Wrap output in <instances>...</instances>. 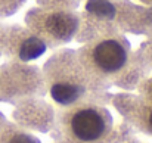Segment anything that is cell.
Masks as SVG:
<instances>
[{
    "instance_id": "obj_1",
    "label": "cell",
    "mask_w": 152,
    "mask_h": 143,
    "mask_svg": "<svg viewBox=\"0 0 152 143\" xmlns=\"http://www.w3.org/2000/svg\"><path fill=\"white\" fill-rule=\"evenodd\" d=\"M78 61L89 72L109 77L121 72L130 61V49L120 36L99 37L77 53Z\"/></svg>"
},
{
    "instance_id": "obj_2",
    "label": "cell",
    "mask_w": 152,
    "mask_h": 143,
    "mask_svg": "<svg viewBox=\"0 0 152 143\" xmlns=\"http://www.w3.org/2000/svg\"><path fill=\"white\" fill-rule=\"evenodd\" d=\"M30 30L36 33L48 46L68 42L80 27V19L72 12H30L27 16Z\"/></svg>"
},
{
    "instance_id": "obj_3",
    "label": "cell",
    "mask_w": 152,
    "mask_h": 143,
    "mask_svg": "<svg viewBox=\"0 0 152 143\" xmlns=\"http://www.w3.org/2000/svg\"><path fill=\"white\" fill-rule=\"evenodd\" d=\"M3 47L18 62H30L40 58L48 45L30 28L13 27L3 34Z\"/></svg>"
},
{
    "instance_id": "obj_4",
    "label": "cell",
    "mask_w": 152,
    "mask_h": 143,
    "mask_svg": "<svg viewBox=\"0 0 152 143\" xmlns=\"http://www.w3.org/2000/svg\"><path fill=\"white\" fill-rule=\"evenodd\" d=\"M69 128L77 140L90 143L102 137L106 130V121L98 109L81 108L71 115Z\"/></svg>"
},
{
    "instance_id": "obj_5",
    "label": "cell",
    "mask_w": 152,
    "mask_h": 143,
    "mask_svg": "<svg viewBox=\"0 0 152 143\" xmlns=\"http://www.w3.org/2000/svg\"><path fill=\"white\" fill-rule=\"evenodd\" d=\"M25 0H0V16H10L13 15Z\"/></svg>"
},
{
    "instance_id": "obj_6",
    "label": "cell",
    "mask_w": 152,
    "mask_h": 143,
    "mask_svg": "<svg viewBox=\"0 0 152 143\" xmlns=\"http://www.w3.org/2000/svg\"><path fill=\"white\" fill-rule=\"evenodd\" d=\"M9 143H39L34 137H31V136H28V134H15L10 140H9Z\"/></svg>"
},
{
    "instance_id": "obj_7",
    "label": "cell",
    "mask_w": 152,
    "mask_h": 143,
    "mask_svg": "<svg viewBox=\"0 0 152 143\" xmlns=\"http://www.w3.org/2000/svg\"><path fill=\"white\" fill-rule=\"evenodd\" d=\"M148 121H149V125H151V128H152V111L149 112V115H148Z\"/></svg>"
},
{
    "instance_id": "obj_8",
    "label": "cell",
    "mask_w": 152,
    "mask_h": 143,
    "mask_svg": "<svg viewBox=\"0 0 152 143\" xmlns=\"http://www.w3.org/2000/svg\"><path fill=\"white\" fill-rule=\"evenodd\" d=\"M140 1H143V3H146V4H152V0H140Z\"/></svg>"
},
{
    "instance_id": "obj_9",
    "label": "cell",
    "mask_w": 152,
    "mask_h": 143,
    "mask_svg": "<svg viewBox=\"0 0 152 143\" xmlns=\"http://www.w3.org/2000/svg\"><path fill=\"white\" fill-rule=\"evenodd\" d=\"M149 86H151V90H152V80L149 81Z\"/></svg>"
}]
</instances>
